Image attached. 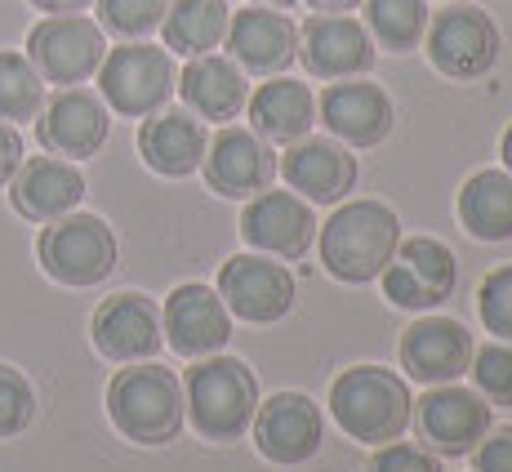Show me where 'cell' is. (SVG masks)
Returning a JSON list of instances; mask_svg holds the SVG:
<instances>
[{"label":"cell","instance_id":"6da1fadb","mask_svg":"<svg viewBox=\"0 0 512 472\" xmlns=\"http://www.w3.org/2000/svg\"><path fill=\"white\" fill-rule=\"evenodd\" d=\"M401 245V219L383 201H343L326 223H317L321 268L343 285H370L392 263Z\"/></svg>","mask_w":512,"mask_h":472},{"label":"cell","instance_id":"7a4b0ae2","mask_svg":"<svg viewBox=\"0 0 512 472\" xmlns=\"http://www.w3.org/2000/svg\"><path fill=\"white\" fill-rule=\"evenodd\" d=\"M330 415L343 428V437L357 446H388L415 419L410 383L397 370L383 366H348L330 383Z\"/></svg>","mask_w":512,"mask_h":472},{"label":"cell","instance_id":"3957f363","mask_svg":"<svg viewBox=\"0 0 512 472\" xmlns=\"http://www.w3.org/2000/svg\"><path fill=\"white\" fill-rule=\"evenodd\" d=\"M107 419L134 446H170L183 432V383L156 361H134L107 383Z\"/></svg>","mask_w":512,"mask_h":472},{"label":"cell","instance_id":"277c9868","mask_svg":"<svg viewBox=\"0 0 512 472\" xmlns=\"http://www.w3.org/2000/svg\"><path fill=\"white\" fill-rule=\"evenodd\" d=\"M183 406L205 441L228 446V441H241L250 432V419L259 410V379L241 357L214 352V357H201L187 370Z\"/></svg>","mask_w":512,"mask_h":472},{"label":"cell","instance_id":"5b68a950","mask_svg":"<svg viewBox=\"0 0 512 472\" xmlns=\"http://www.w3.org/2000/svg\"><path fill=\"white\" fill-rule=\"evenodd\" d=\"M174 90H179V67H174V54L165 45L125 41L107 49L103 63H98V94L112 112L130 116V121L161 112Z\"/></svg>","mask_w":512,"mask_h":472},{"label":"cell","instance_id":"8992f818","mask_svg":"<svg viewBox=\"0 0 512 472\" xmlns=\"http://www.w3.org/2000/svg\"><path fill=\"white\" fill-rule=\"evenodd\" d=\"M36 254H41L49 281L67 285V290H90V285H103L116 272V232L98 214L72 210L63 219L45 223Z\"/></svg>","mask_w":512,"mask_h":472},{"label":"cell","instance_id":"52a82bcc","mask_svg":"<svg viewBox=\"0 0 512 472\" xmlns=\"http://www.w3.org/2000/svg\"><path fill=\"white\" fill-rule=\"evenodd\" d=\"M423 45H428V63L450 81L486 76L499 63V49H504L495 18L477 5H446L441 14H432Z\"/></svg>","mask_w":512,"mask_h":472},{"label":"cell","instance_id":"ba28073f","mask_svg":"<svg viewBox=\"0 0 512 472\" xmlns=\"http://www.w3.org/2000/svg\"><path fill=\"white\" fill-rule=\"evenodd\" d=\"M383 299L401 312H432L455 294L459 285V259L437 236H410L397 245L392 263L379 272Z\"/></svg>","mask_w":512,"mask_h":472},{"label":"cell","instance_id":"9c48e42d","mask_svg":"<svg viewBox=\"0 0 512 472\" xmlns=\"http://www.w3.org/2000/svg\"><path fill=\"white\" fill-rule=\"evenodd\" d=\"M250 432H254V450L268 464L299 468L308 459H317L321 441H326V419H321V406L308 392L285 388V392H272L268 401H259Z\"/></svg>","mask_w":512,"mask_h":472},{"label":"cell","instance_id":"30bf717a","mask_svg":"<svg viewBox=\"0 0 512 472\" xmlns=\"http://www.w3.org/2000/svg\"><path fill=\"white\" fill-rule=\"evenodd\" d=\"M107 54V36L94 18L85 14H49L27 36V58L41 72V81L54 85H81L98 72Z\"/></svg>","mask_w":512,"mask_h":472},{"label":"cell","instance_id":"8fae6325","mask_svg":"<svg viewBox=\"0 0 512 472\" xmlns=\"http://www.w3.org/2000/svg\"><path fill=\"white\" fill-rule=\"evenodd\" d=\"M214 290L223 294L232 321H245V326H272V321L290 317L294 308V277L290 268L272 263L268 254H232L219 268V285Z\"/></svg>","mask_w":512,"mask_h":472},{"label":"cell","instance_id":"7c38bea8","mask_svg":"<svg viewBox=\"0 0 512 472\" xmlns=\"http://www.w3.org/2000/svg\"><path fill=\"white\" fill-rule=\"evenodd\" d=\"M161 330L165 343H170L179 357L201 361L214 357V352L228 348L232 339V312L223 303V294L205 281H183L170 290L161 308Z\"/></svg>","mask_w":512,"mask_h":472},{"label":"cell","instance_id":"4fadbf2b","mask_svg":"<svg viewBox=\"0 0 512 472\" xmlns=\"http://www.w3.org/2000/svg\"><path fill=\"white\" fill-rule=\"evenodd\" d=\"M241 241L268 259H303L317 245V214L299 192L263 188L241 210Z\"/></svg>","mask_w":512,"mask_h":472},{"label":"cell","instance_id":"5bb4252c","mask_svg":"<svg viewBox=\"0 0 512 472\" xmlns=\"http://www.w3.org/2000/svg\"><path fill=\"white\" fill-rule=\"evenodd\" d=\"M201 170L214 196L250 201L254 192L272 188V179H277V147L259 139L254 130H245V125H223L205 147Z\"/></svg>","mask_w":512,"mask_h":472},{"label":"cell","instance_id":"9a60e30c","mask_svg":"<svg viewBox=\"0 0 512 472\" xmlns=\"http://www.w3.org/2000/svg\"><path fill=\"white\" fill-rule=\"evenodd\" d=\"M419 437L428 441L437 455H472L481 437L490 432V401L472 388L459 383H437L415 401V419Z\"/></svg>","mask_w":512,"mask_h":472},{"label":"cell","instance_id":"2e32d148","mask_svg":"<svg viewBox=\"0 0 512 472\" xmlns=\"http://www.w3.org/2000/svg\"><path fill=\"white\" fill-rule=\"evenodd\" d=\"M90 334H94V348L103 352L107 361H116V366L152 361L165 343L161 308H156V299H147L139 290L112 294V299L98 303Z\"/></svg>","mask_w":512,"mask_h":472},{"label":"cell","instance_id":"e0dca14e","mask_svg":"<svg viewBox=\"0 0 512 472\" xmlns=\"http://www.w3.org/2000/svg\"><path fill=\"white\" fill-rule=\"evenodd\" d=\"M277 174L299 192L308 205H339L343 196L357 188V156L339 139H299L277 156Z\"/></svg>","mask_w":512,"mask_h":472},{"label":"cell","instance_id":"ac0fdd59","mask_svg":"<svg viewBox=\"0 0 512 472\" xmlns=\"http://www.w3.org/2000/svg\"><path fill=\"white\" fill-rule=\"evenodd\" d=\"M107 130H112L107 103L90 90H63L36 112V139L49 156H63V161L94 156L107 143Z\"/></svg>","mask_w":512,"mask_h":472},{"label":"cell","instance_id":"d6986e66","mask_svg":"<svg viewBox=\"0 0 512 472\" xmlns=\"http://www.w3.org/2000/svg\"><path fill=\"white\" fill-rule=\"evenodd\" d=\"M401 370L406 379L423 383V388H437V383H455L459 375H468V361H472V334L464 321H450V317H423L401 334Z\"/></svg>","mask_w":512,"mask_h":472},{"label":"cell","instance_id":"ffe728a7","mask_svg":"<svg viewBox=\"0 0 512 472\" xmlns=\"http://www.w3.org/2000/svg\"><path fill=\"white\" fill-rule=\"evenodd\" d=\"M228 49L232 63L254 76H281L299 58V27L268 5H245L228 18Z\"/></svg>","mask_w":512,"mask_h":472},{"label":"cell","instance_id":"44dd1931","mask_svg":"<svg viewBox=\"0 0 512 472\" xmlns=\"http://www.w3.org/2000/svg\"><path fill=\"white\" fill-rule=\"evenodd\" d=\"M317 121L339 139L343 147H379L392 134V98L374 81H334L317 98Z\"/></svg>","mask_w":512,"mask_h":472},{"label":"cell","instance_id":"7402d4cb","mask_svg":"<svg viewBox=\"0 0 512 472\" xmlns=\"http://www.w3.org/2000/svg\"><path fill=\"white\" fill-rule=\"evenodd\" d=\"M299 63L321 81H348L374 67V41L366 23L348 14H317L299 32Z\"/></svg>","mask_w":512,"mask_h":472},{"label":"cell","instance_id":"603a6c76","mask_svg":"<svg viewBox=\"0 0 512 472\" xmlns=\"http://www.w3.org/2000/svg\"><path fill=\"white\" fill-rule=\"evenodd\" d=\"M9 201L23 219L54 223L85 201V174L63 156H32L9 179Z\"/></svg>","mask_w":512,"mask_h":472},{"label":"cell","instance_id":"cb8c5ba5","mask_svg":"<svg viewBox=\"0 0 512 472\" xmlns=\"http://www.w3.org/2000/svg\"><path fill=\"white\" fill-rule=\"evenodd\" d=\"M205 147H210L205 125L192 112H179V107H161V112L143 116L139 125V156L147 170L161 174V179L196 174L205 161Z\"/></svg>","mask_w":512,"mask_h":472},{"label":"cell","instance_id":"d4e9b609","mask_svg":"<svg viewBox=\"0 0 512 472\" xmlns=\"http://www.w3.org/2000/svg\"><path fill=\"white\" fill-rule=\"evenodd\" d=\"M174 94L183 98V107L192 116L228 125L245 112V103H250V81H245V72L232 58L196 54V58H187V67L179 72V90Z\"/></svg>","mask_w":512,"mask_h":472},{"label":"cell","instance_id":"484cf974","mask_svg":"<svg viewBox=\"0 0 512 472\" xmlns=\"http://www.w3.org/2000/svg\"><path fill=\"white\" fill-rule=\"evenodd\" d=\"M245 112H250V130L259 139H268L272 147H290L308 139L317 125V94L294 76H268V85L250 94Z\"/></svg>","mask_w":512,"mask_h":472},{"label":"cell","instance_id":"4316f807","mask_svg":"<svg viewBox=\"0 0 512 472\" xmlns=\"http://www.w3.org/2000/svg\"><path fill=\"white\" fill-rule=\"evenodd\" d=\"M459 223L477 241H512V174L508 170H477L459 188Z\"/></svg>","mask_w":512,"mask_h":472},{"label":"cell","instance_id":"83f0119b","mask_svg":"<svg viewBox=\"0 0 512 472\" xmlns=\"http://www.w3.org/2000/svg\"><path fill=\"white\" fill-rule=\"evenodd\" d=\"M228 18L232 9L223 0H170L161 18V32H165V49L183 58L196 54H214L228 36Z\"/></svg>","mask_w":512,"mask_h":472},{"label":"cell","instance_id":"f1b7e54d","mask_svg":"<svg viewBox=\"0 0 512 472\" xmlns=\"http://www.w3.org/2000/svg\"><path fill=\"white\" fill-rule=\"evenodd\" d=\"M428 0H366V32L388 54H410L428 32Z\"/></svg>","mask_w":512,"mask_h":472},{"label":"cell","instance_id":"f546056e","mask_svg":"<svg viewBox=\"0 0 512 472\" xmlns=\"http://www.w3.org/2000/svg\"><path fill=\"white\" fill-rule=\"evenodd\" d=\"M45 107V81L27 54L0 49V121H36Z\"/></svg>","mask_w":512,"mask_h":472},{"label":"cell","instance_id":"4dcf8cb0","mask_svg":"<svg viewBox=\"0 0 512 472\" xmlns=\"http://www.w3.org/2000/svg\"><path fill=\"white\" fill-rule=\"evenodd\" d=\"M170 0H98V27L121 41H143L161 32V18Z\"/></svg>","mask_w":512,"mask_h":472},{"label":"cell","instance_id":"1f68e13d","mask_svg":"<svg viewBox=\"0 0 512 472\" xmlns=\"http://www.w3.org/2000/svg\"><path fill=\"white\" fill-rule=\"evenodd\" d=\"M468 375L490 406H512V343L499 339V343H486L481 352H472Z\"/></svg>","mask_w":512,"mask_h":472},{"label":"cell","instance_id":"d6a6232c","mask_svg":"<svg viewBox=\"0 0 512 472\" xmlns=\"http://www.w3.org/2000/svg\"><path fill=\"white\" fill-rule=\"evenodd\" d=\"M477 317L486 334L512 343V263L486 272V281L477 285Z\"/></svg>","mask_w":512,"mask_h":472},{"label":"cell","instance_id":"836d02e7","mask_svg":"<svg viewBox=\"0 0 512 472\" xmlns=\"http://www.w3.org/2000/svg\"><path fill=\"white\" fill-rule=\"evenodd\" d=\"M36 415V392L27 383L23 370L14 366H0V441L18 437Z\"/></svg>","mask_w":512,"mask_h":472},{"label":"cell","instance_id":"e575fe53","mask_svg":"<svg viewBox=\"0 0 512 472\" xmlns=\"http://www.w3.org/2000/svg\"><path fill=\"white\" fill-rule=\"evenodd\" d=\"M366 472H441V468L423 446L397 437V441H388V446H374Z\"/></svg>","mask_w":512,"mask_h":472},{"label":"cell","instance_id":"d590c367","mask_svg":"<svg viewBox=\"0 0 512 472\" xmlns=\"http://www.w3.org/2000/svg\"><path fill=\"white\" fill-rule=\"evenodd\" d=\"M472 468L477 472H512V424L490 428L486 437L472 446Z\"/></svg>","mask_w":512,"mask_h":472},{"label":"cell","instance_id":"8d00e7d4","mask_svg":"<svg viewBox=\"0 0 512 472\" xmlns=\"http://www.w3.org/2000/svg\"><path fill=\"white\" fill-rule=\"evenodd\" d=\"M18 165H23V134H18L9 121H0V188H9Z\"/></svg>","mask_w":512,"mask_h":472},{"label":"cell","instance_id":"74e56055","mask_svg":"<svg viewBox=\"0 0 512 472\" xmlns=\"http://www.w3.org/2000/svg\"><path fill=\"white\" fill-rule=\"evenodd\" d=\"M36 9H45V14H81L85 5H94V0H32Z\"/></svg>","mask_w":512,"mask_h":472},{"label":"cell","instance_id":"f35d334b","mask_svg":"<svg viewBox=\"0 0 512 472\" xmlns=\"http://www.w3.org/2000/svg\"><path fill=\"white\" fill-rule=\"evenodd\" d=\"M312 9H321V14H352L357 5H366V0H308Z\"/></svg>","mask_w":512,"mask_h":472},{"label":"cell","instance_id":"ab89813d","mask_svg":"<svg viewBox=\"0 0 512 472\" xmlns=\"http://www.w3.org/2000/svg\"><path fill=\"white\" fill-rule=\"evenodd\" d=\"M499 152H504V170L512 174V125L504 130V143H499Z\"/></svg>","mask_w":512,"mask_h":472},{"label":"cell","instance_id":"60d3db41","mask_svg":"<svg viewBox=\"0 0 512 472\" xmlns=\"http://www.w3.org/2000/svg\"><path fill=\"white\" fill-rule=\"evenodd\" d=\"M254 5H268V9H290V5H299V0H254Z\"/></svg>","mask_w":512,"mask_h":472}]
</instances>
